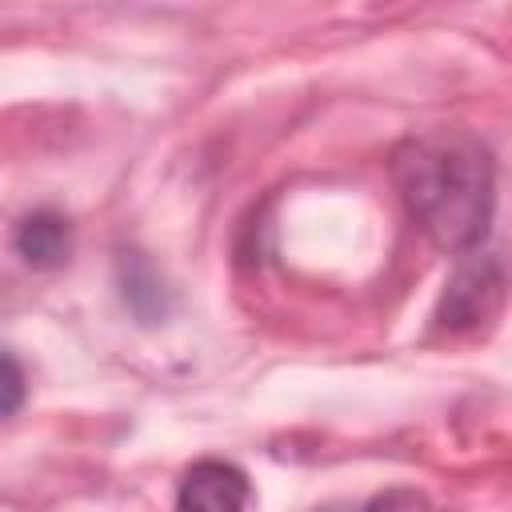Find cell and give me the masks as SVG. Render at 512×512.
<instances>
[{"label": "cell", "mask_w": 512, "mask_h": 512, "mask_svg": "<svg viewBox=\"0 0 512 512\" xmlns=\"http://www.w3.org/2000/svg\"><path fill=\"white\" fill-rule=\"evenodd\" d=\"M500 296H504V272H500V260L496 256H480V252H468L448 288H444V300H440V324L452 328V332H464V328H476L484 324L496 308H500Z\"/></svg>", "instance_id": "2"}, {"label": "cell", "mask_w": 512, "mask_h": 512, "mask_svg": "<svg viewBox=\"0 0 512 512\" xmlns=\"http://www.w3.org/2000/svg\"><path fill=\"white\" fill-rule=\"evenodd\" d=\"M408 216L444 252H472L492 220V156L464 128L412 136L392 156Z\"/></svg>", "instance_id": "1"}, {"label": "cell", "mask_w": 512, "mask_h": 512, "mask_svg": "<svg viewBox=\"0 0 512 512\" xmlns=\"http://www.w3.org/2000/svg\"><path fill=\"white\" fill-rule=\"evenodd\" d=\"M16 252L32 268H60L72 256V224L56 208H40L20 220L16 228Z\"/></svg>", "instance_id": "4"}, {"label": "cell", "mask_w": 512, "mask_h": 512, "mask_svg": "<svg viewBox=\"0 0 512 512\" xmlns=\"http://www.w3.org/2000/svg\"><path fill=\"white\" fill-rule=\"evenodd\" d=\"M252 484L232 460H200L176 488V512H248Z\"/></svg>", "instance_id": "3"}, {"label": "cell", "mask_w": 512, "mask_h": 512, "mask_svg": "<svg viewBox=\"0 0 512 512\" xmlns=\"http://www.w3.org/2000/svg\"><path fill=\"white\" fill-rule=\"evenodd\" d=\"M144 296H148V308H152V324L164 316V288H160V280L152 276V268L140 260V256H132V260H124V300H128V308L144 320Z\"/></svg>", "instance_id": "5"}, {"label": "cell", "mask_w": 512, "mask_h": 512, "mask_svg": "<svg viewBox=\"0 0 512 512\" xmlns=\"http://www.w3.org/2000/svg\"><path fill=\"white\" fill-rule=\"evenodd\" d=\"M364 512H432V504L416 488H388L380 492Z\"/></svg>", "instance_id": "7"}, {"label": "cell", "mask_w": 512, "mask_h": 512, "mask_svg": "<svg viewBox=\"0 0 512 512\" xmlns=\"http://www.w3.org/2000/svg\"><path fill=\"white\" fill-rule=\"evenodd\" d=\"M24 392H28V384H24L20 360L8 356V352H0V420H8L24 404Z\"/></svg>", "instance_id": "6"}]
</instances>
